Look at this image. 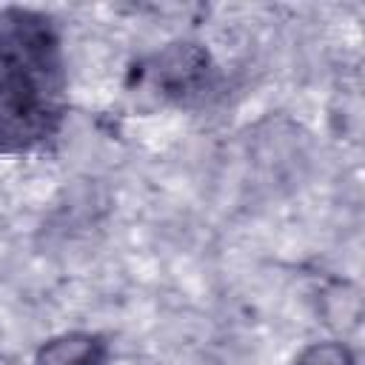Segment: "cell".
Returning <instances> with one entry per match:
<instances>
[{"mask_svg":"<svg viewBox=\"0 0 365 365\" xmlns=\"http://www.w3.org/2000/svg\"><path fill=\"white\" fill-rule=\"evenodd\" d=\"M43 80L40 71H0V151H26L54 134L60 108Z\"/></svg>","mask_w":365,"mask_h":365,"instance_id":"cell-1","label":"cell"},{"mask_svg":"<svg viewBox=\"0 0 365 365\" xmlns=\"http://www.w3.org/2000/svg\"><path fill=\"white\" fill-rule=\"evenodd\" d=\"M57 40L48 23L29 11L0 14V71L23 68L48 74L54 68Z\"/></svg>","mask_w":365,"mask_h":365,"instance_id":"cell-2","label":"cell"},{"mask_svg":"<svg viewBox=\"0 0 365 365\" xmlns=\"http://www.w3.org/2000/svg\"><path fill=\"white\" fill-rule=\"evenodd\" d=\"M208 54L197 43H171L154 63V77L168 94H185L202 83Z\"/></svg>","mask_w":365,"mask_h":365,"instance_id":"cell-3","label":"cell"},{"mask_svg":"<svg viewBox=\"0 0 365 365\" xmlns=\"http://www.w3.org/2000/svg\"><path fill=\"white\" fill-rule=\"evenodd\" d=\"M34 365H106V342L86 331L60 334L37 351Z\"/></svg>","mask_w":365,"mask_h":365,"instance_id":"cell-4","label":"cell"},{"mask_svg":"<svg viewBox=\"0 0 365 365\" xmlns=\"http://www.w3.org/2000/svg\"><path fill=\"white\" fill-rule=\"evenodd\" d=\"M294 365H356V359L342 342H314L297 356Z\"/></svg>","mask_w":365,"mask_h":365,"instance_id":"cell-5","label":"cell"},{"mask_svg":"<svg viewBox=\"0 0 365 365\" xmlns=\"http://www.w3.org/2000/svg\"><path fill=\"white\" fill-rule=\"evenodd\" d=\"M0 365H17V359L9 356V354H0Z\"/></svg>","mask_w":365,"mask_h":365,"instance_id":"cell-6","label":"cell"}]
</instances>
